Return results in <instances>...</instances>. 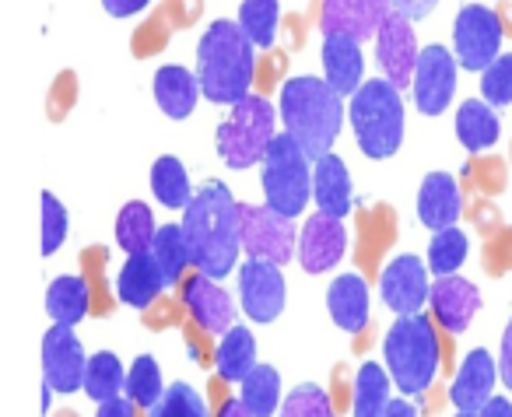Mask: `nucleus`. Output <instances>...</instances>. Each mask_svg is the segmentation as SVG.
<instances>
[{
	"mask_svg": "<svg viewBox=\"0 0 512 417\" xmlns=\"http://www.w3.org/2000/svg\"><path fill=\"white\" fill-rule=\"evenodd\" d=\"M85 393L95 403L116 400V396L127 393V368L116 358L113 351H95L88 354V368H85Z\"/></svg>",
	"mask_w": 512,
	"mask_h": 417,
	"instance_id": "473e14b6",
	"label": "nucleus"
},
{
	"mask_svg": "<svg viewBox=\"0 0 512 417\" xmlns=\"http://www.w3.org/2000/svg\"><path fill=\"white\" fill-rule=\"evenodd\" d=\"M390 11V0H323L320 32L323 36H351L362 43V39L376 36Z\"/></svg>",
	"mask_w": 512,
	"mask_h": 417,
	"instance_id": "f3484780",
	"label": "nucleus"
},
{
	"mask_svg": "<svg viewBox=\"0 0 512 417\" xmlns=\"http://www.w3.org/2000/svg\"><path fill=\"white\" fill-rule=\"evenodd\" d=\"M197 78L200 92L214 106H235L253 95L256 78V46L246 39L239 22H211L197 43Z\"/></svg>",
	"mask_w": 512,
	"mask_h": 417,
	"instance_id": "f03ea898",
	"label": "nucleus"
},
{
	"mask_svg": "<svg viewBox=\"0 0 512 417\" xmlns=\"http://www.w3.org/2000/svg\"><path fill=\"white\" fill-rule=\"evenodd\" d=\"M151 256H155L158 267H162L165 284H169V288H183L186 267H193L190 242H186L183 225H158V235H155V242H151Z\"/></svg>",
	"mask_w": 512,
	"mask_h": 417,
	"instance_id": "c756f323",
	"label": "nucleus"
},
{
	"mask_svg": "<svg viewBox=\"0 0 512 417\" xmlns=\"http://www.w3.org/2000/svg\"><path fill=\"white\" fill-rule=\"evenodd\" d=\"M85 347H81L74 326L53 323L43 337V379L53 393H74L85 389Z\"/></svg>",
	"mask_w": 512,
	"mask_h": 417,
	"instance_id": "ddd939ff",
	"label": "nucleus"
},
{
	"mask_svg": "<svg viewBox=\"0 0 512 417\" xmlns=\"http://www.w3.org/2000/svg\"><path fill=\"white\" fill-rule=\"evenodd\" d=\"M393 11L404 18H411V22H421V18L432 15V8L439 4V0H390Z\"/></svg>",
	"mask_w": 512,
	"mask_h": 417,
	"instance_id": "79ce46f5",
	"label": "nucleus"
},
{
	"mask_svg": "<svg viewBox=\"0 0 512 417\" xmlns=\"http://www.w3.org/2000/svg\"><path fill=\"white\" fill-rule=\"evenodd\" d=\"M158 235L155 214L144 200H130L123 204V211L116 214V246L127 256L134 253H151V242Z\"/></svg>",
	"mask_w": 512,
	"mask_h": 417,
	"instance_id": "7c9ffc66",
	"label": "nucleus"
},
{
	"mask_svg": "<svg viewBox=\"0 0 512 417\" xmlns=\"http://www.w3.org/2000/svg\"><path fill=\"white\" fill-rule=\"evenodd\" d=\"M148 417H207V403L190 382H172L162 400L148 410Z\"/></svg>",
	"mask_w": 512,
	"mask_h": 417,
	"instance_id": "4c0bfd02",
	"label": "nucleus"
},
{
	"mask_svg": "<svg viewBox=\"0 0 512 417\" xmlns=\"http://www.w3.org/2000/svg\"><path fill=\"white\" fill-rule=\"evenodd\" d=\"M239 29L256 50H271L278 43V25H281V4L278 0H242L239 8Z\"/></svg>",
	"mask_w": 512,
	"mask_h": 417,
	"instance_id": "f704fd0d",
	"label": "nucleus"
},
{
	"mask_svg": "<svg viewBox=\"0 0 512 417\" xmlns=\"http://www.w3.org/2000/svg\"><path fill=\"white\" fill-rule=\"evenodd\" d=\"M502 39H505V22L498 11L484 8V4L460 8V15L453 22V53L463 71L470 74L488 71L502 57Z\"/></svg>",
	"mask_w": 512,
	"mask_h": 417,
	"instance_id": "1a4fd4ad",
	"label": "nucleus"
},
{
	"mask_svg": "<svg viewBox=\"0 0 512 417\" xmlns=\"http://www.w3.org/2000/svg\"><path fill=\"white\" fill-rule=\"evenodd\" d=\"M428 263H421V256L400 253L379 274V295H383L386 309H393L397 316H418L432 298V281H428Z\"/></svg>",
	"mask_w": 512,
	"mask_h": 417,
	"instance_id": "f8f14e48",
	"label": "nucleus"
},
{
	"mask_svg": "<svg viewBox=\"0 0 512 417\" xmlns=\"http://www.w3.org/2000/svg\"><path fill=\"white\" fill-rule=\"evenodd\" d=\"M239 400L256 417H274L281 410V375L274 365H256L239 382Z\"/></svg>",
	"mask_w": 512,
	"mask_h": 417,
	"instance_id": "72a5a7b5",
	"label": "nucleus"
},
{
	"mask_svg": "<svg viewBox=\"0 0 512 417\" xmlns=\"http://www.w3.org/2000/svg\"><path fill=\"white\" fill-rule=\"evenodd\" d=\"M383 358L393 386L404 396H421L432 386L442 358L435 323L425 312H418V316H397V323L390 326V333L383 340Z\"/></svg>",
	"mask_w": 512,
	"mask_h": 417,
	"instance_id": "39448f33",
	"label": "nucleus"
},
{
	"mask_svg": "<svg viewBox=\"0 0 512 417\" xmlns=\"http://www.w3.org/2000/svg\"><path fill=\"white\" fill-rule=\"evenodd\" d=\"M67 239V207L53 193H43V256H53Z\"/></svg>",
	"mask_w": 512,
	"mask_h": 417,
	"instance_id": "a19ab883",
	"label": "nucleus"
},
{
	"mask_svg": "<svg viewBox=\"0 0 512 417\" xmlns=\"http://www.w3.org/2000/svg\"><path fill=\"white\" fill-rule=\"evenodd\" d=\"M481 99L495 109L512 106V53H502V57L481 74Z\"/></svg>",
	"mask_w": 512,
	"mask_h": 417,
	"instance_id": "ea45409f",
	"label": "nucleus"
},
{
	"mask_svg": "<svg viewBox=\"0 0 512 417\" xmlns=\"http://www.w3.org/2000/svg\"><path fill=\"white\" fill-rule=\"evenodd\" d=\"M498 375H502L505 389H512V319L502 330V351H498Z\"/></svg>",
	"mask_w": 512,
	"mask_h": 417,
	"instance_id": "37998d69",
	"label": "nucleus"
},
{
	"mask_svg": "<svg viewBox=\"0 0 512 417\" xmlns=\"http://www.w3.org/2000/svg\"><path fill=\"white\" fill-rule=\"evenodd\" d=\"M365 57L362 43L351 36H323V78L330 81L337 95L351 99L365 85Z\"/></svg>",
	"mask_w": 512,
	"mask_h": 417,
	"instance_id": "aec40b11",
	"label": "nucleus"
},
{
	"mask_svg": "<svg viewBox=\"0 0 512 417\" xmlns=\"http://www.w3.org/2000/svg\"><path fill=\"white\" fill-rule=\"evenodd\" d=\"M278 137V109L264 95H246L232 106V116L218 123V158L228 169H253L267 158V148Z\"/></svg>",
	"mask_w": 512,
	"mask_h": 417,
	"instance_id": "423d86ee",
	"label": "nucleus"
},
{
	"mask_svg": "<svg viewBox=\"0 0 512 417\" xmlns=\"http://www.w3.org/2000/svg\"><path fill=\"white\" fill-rule=\"evenodd\" d=\"M383 417H418V407H414L411 400H390Z\"/></svg>",
	"mask_w": 512,
	"mask_h": 417,
	"instance_id": "09e8293b",
	"label": "nucleus"
},
{
	"mask_svg": "<svg viewBox=\"0 0 512 417\" xmlns=\"http://www.w3.org/2000/svg\"><path fill=\"white\" fill-rule=\"evenodd\" d=\"M214 368L225 382H242L256 368V340L242 323H235L214 347Z\"/></svg>",
	"mask_w": 512,
	"mask_h": 417,
	"instance_id": "cd10ccee",
	"label": "nucleus"
},
{
	"mask_svg": "<svg viewBox=\"0 0 512 417\" xmlns=\"http://www.w3.org/2000/svg\"><path fill=\"white\" fill-rule=\"evenodd\" d=\"M453 127H456V141H460L470 155H477V151H488L491 144L498 141V134H502V123H498L495 106H488L484 99H467V102H463V106L456 109Z\"/></svg>",
	"mask_w": 512,
	"mask_h": 417,
	"instance_id": "a878e982",
	"label": "nucleus"
},
{
	"mask_svg": "<svg viewBox=\"0 0 512 417\" xmlns=\"http://www.w3.org/2000/svg\"><path fill=\"white\" fill-rule=\"evenodd\" d=\"M348 253V228L341 218L316 211L306 218L299 232V263L306 274H327Z\"/></svg>",
	"mask_w": 512,
	"mask_h": 417,
	"instance_id": "2eb2a0df",
	"label": "nucleus"
},
{
	"mask_svg": "<svg viewBox=\"0 0 512 417\" xmlns=\"http://www.w3.org/2000/svg\"><path fill=\"white\" fill-rule=\"evenodd\" d=\"M95 417H137V403L123 393V396H116V400L99 403V414Z\"/></svg>",
	"mask_w": 512,
	"mask_h": 417,
	"instance_id": "a18cd8bd",
	"label": "nucleus"
},
{
	"mask_svg": "<svg viewBox=\"0 0 512 417\" xmlns=\"http://www.w3.org/2000/svg\"><path fill=\"white\" fill-rule=\"evenodd\" d=\"M151 193L162 207L169 211H183L193 200V186L190 176H186V165L179 162L176 155H162L155 165H151Z\"/></svg>",
	"mask_w": 512,
	"mask_h": 417,
	"instance_id": "2f4dec72",
	"label": "nucleus"
},
{
	"mask_svg": "<svg viewBox=\"0 0 512 417\" xmlns=\"http://www.w3.org/2000/svg\"><path fill=\"white\" fill-rule=\"evenodd\" d=\"M179 295H183V309L190 312L193 323H197L204 333L225 337V333L235 326V302L214 277L193 270V274L183 281V288H179Z\"/></svg>",
	"mask_w": 512,
	"mask_h": 417,
	"instance_id": "dca6fc26",
	"label": "nucleus"
},
{
	"mask_svg": "<svg viewBox=\"0 0 512 417\" xmlns=\"http://www.w3.org/2000/svg\"><path fill=\"white\" fill-rule=\"evenodd\" d=\"M477 414L481 417H512V400H505V396H491Z\"/></svg>",
	"mask_w": 512,
	"mask_h": 417,
	"instance_id": "49530a36",
	"label": "nucleus"
},
{
	"mask_svg": "<svg viewBox=\"0 0 512 417\" xmlns=\"http://www.w3.org/2000/svg\"><path fill=\"white\" fill-rule=\"evenodd\" d=\"M281 123L285 134L299 141L309 158H320L334 151V141L344 127V95L330 88L327 78H288L281 85Z\"/></svg>",
	"mask_w": 512,
	"mask_h": 417,
	"instance_id": "7ed1b4c3",
	"label": "nucleus"
},
{
	"mask_svg": "<svg viewBox=\"0 0 512 417\" xmlns=\"http://www.w3.org/2000/svg\"><path fill=\"white\" fill-rule=\"evenodd\" d=\"M183 232L190 242L193 270L207 274L214 281L228 277L239 267L242 235H239V200L232 197L225 183L207 179L197 186L193 200L183 207Z\"/></svg>",
	"mask_w": 512,
	"mask_h": 417,
	"instance_id": "f257e3e1",
	"label": "nucleus"
},
{
	"mask_svg": "<svg viewBox=\"0 0 512 417\" xmlns=\"http://www.w3.org/2000/svg\"><path fill=\"white\" fill-rule=\"evenodd\" d=\"M348 120L365 158H372V162L393 158L400 151V144H404V127H407L400 88L390 85L386 78H369L351 95Z\"/></svg>",
	"mask_w": 512,
	"mask_h": 417,
	"instance_id": "20e7f679",
	"label": "nucleus"
},
{
	"mask_svg": "<svg viewBox=\"0 0 512 417\" xmlns=\"http://www.w3.org/2000/svg\"><path fill=\"white\" fill-rule=\"evenodd\" d=\"M390 372L379 361H362L355 375V393H351V414L355 417H383L390 407Z\"/></svg>",
	"mask_w": 512,
	"mask_h": 417,
	"instance_id": "c85d7f7f",
	"label": "nucleus"
},
{
	"mask_svg": "<svg viewBox=\"0 0 512 417\" xmlns=\"http://www.w3.org/2000/svg\"><path fill=\"white\" fill-rule=\"evenodd\" d=\"M460 60L449 53L446 46H425L418 57V71H414V106L421 116H442L449 109V99L456 95V74H460Z\"/></svg>",
	"mask_w": 512,
	"mask_h": 417,
	"instance_id": "9d476101",
	"label": "nucleus"
},
{
	"mask_svg": "<svg viewBox=\"0 0 512 417\" xmlns=\"http://www.w3.org/2000/svg\"><path fill=\"white\" fill-rule=\"evenodd\" d=\"M165 382H162V368L151 354H141L134 358V365L127 368V396L137 403V407H155L158 400L165 396Z\"/></svg>",
	"mask_w": 512,
	"mask_h": 417,
	"instance_id": "e433bc0d",
	"label": "nucleus"
},
{
	"mask_svg": "<svg viewBox=\"0 0 512 417\" xmlns=\"http://www.w3.org/2000/svg\"><path fill=\"white\" fill-rule=\"evenodd\" d=\"M313 200L316 211L330 214V218H344L351 211V172L334 151L313 162Z\"/></svg>",
	"mask_w": 512,
	"mask_h": 417,
	"instance_id": "5701e85b",
	"label": "nucleus"
},
{
	"mask_svg": "<svg viewBox=\"0 0 512 417\" xmlns=\"http://www.w3.org/2000/svg\"><path fill=\"white\" fill-rule=\"evenodd\" d=\"M428 305H432V319L442 330L463 333L470 326V319L477 316V309H481V291H477V284H470L460 274L435 277Z\"/></svg>",
	"mask_w": 512,
	"mask_h": 417,
	"instance_id": "a211bd4d",
	"label": "nucleus"
},
{
	"mask_svg": "<svg viewBox=\"0 0 512 417\" xmlns=\"http://www.w3.org/2000/svg\"><path fill=\"white\" fill-rule=\"evenodd\" d=\"M214 417H256V414H249V407L239 400V396H228V400L221 403L218 414H214Z\"/></svg>",
	"mask_w": 512,
	"mask_h": 417,
	"instance_id": "de8ad7c7",
	"label": "nucleus"
},
{
	"mask_svg": "<svg viewBox=\"0 0 512 417\" xmlns=\"http://www.w3.org/2000/svg\"><path fill=\"white\" fill-rule=\"evenodd\" d=\"M470 253V242L467 235L460 232V228H442V232L432 235V242H428V270H432L435 277H449L456 274V270L463 267V260H467Z\"/></svg>",
	"mask_w": 512,
	"mask_h": 417,
	"instance_id": "c9c22d12",
	"label": "nucleus"
},
{
	"mask_svg": "<svg viewBox=\"0 0 512 417\" xmlns=\"http://www.w3.org/2000/svg\"><path fill=\"white\" fill-rule=\"evenodd\" d=\"M498 379H502L498 375V361L484 347H474L460 361V368H456V379L449 386V400H453L456 410H481L495 396Z\"/></svg>",
	"mask_w": 512,
	"mask_h": 417,
	"instance_id": "6ab92c4d",
	"label": "nucleus"
},
{
	"mask_svg": "<svg viewBox=\"0 0 512 417\" xmlns=\"http://www.w3.org/2000/svg\"><path fill=\"white\" fill-rule=\"evenodd\" d=\"M421 46L414 36V22L397 11L386 15V22L376 32V64L383 71V78L390 85H397L400 92L414 85V71H418Z\"/></svg>",
	"mask_w": 512,
	"mask_h": 417,
	"instance_id": "9b49d317",
	"label": "nucleus"
},
{
	"mask_svg": "<svg viewBox=\"0 0 512 417\" xmlns=\"http://www.w3.org/2000/svg\"><path fill=\"white\" fill-rule=\"evenodd\" d=\"M148 4L151 0H102L106 15H113V18H134V15H141Z\"/></svg>",
	"mask_w": 512,
	"mask_h": 417,
	"instance_id": "c03bdc74",
	"label": "nucleus"
},
{
	"mask_svg": "<svg viewBox=\"0 0 512 417\" xmlns=\"http://www.w3.org/2000/svg\"><path fill=\"white\" fill-rule=\"evenodd\" d=\"M165 288H169V284H165L162 267H158V260L151 253L127 256V263L120 267V277H116V295H120V302L130 305V309H148V305H155Z\"/></svg>",
	"mask_w": 512,
	"mask_h": 417,
	"instance_id": "4be33fe9",
	"label": "nucleus"
},
{
	"mask_svg": "<svg viewBox=\"0 0 512 417\" xmlns=\"http://www.w3.org/2000/svg\"><path fill=\"white\" fill-rule=\"evenodd\" d=\"M151 92H155L158 109H162L169 120H186V116L197 109V99H204V92H200V78L179 64L158 67L155 81H151Z\"/></svg>",
	"mask_w": 512,
	"mask_h": 417,
	"instance_id": "b1692460",
	"label": "nucleus"
},
{
	"mask_svg": "<svg viewBox=\"0 0 512 417\" xmlns=\"http://www.w3.org/2000/svg\"><path fill=\"white\" fill-rule=\"evenodd\" d=\"M463 200H460V186L449 172H428L421 179L418 190V218L425 228L442 232V228H453L460 221Z\"/></svg>",
	"mask_w": 512,
	"mask_h": 417,
	"instance_id": "412c9836",
	"label": "nucleus"
},
{
	"mask_svg": "<svg viewBox=\"0 0 512 417\" xmlns=\"http://www.w3.org/2000/svg\"><path fill=\"white\" fill-rule=\"evenodd\" d=\"M239 235L246 260H264L285 267L299 253V232L292 218L267 204H239Z\"/></svg>",
	"mask_w": 512,
	"mask_h": 417,
	"instance_id": "6e6552de",
	"label": "nucleus"
},
{
	"mask_svg": "<svg viewBox=\"0 0 512 417\" xmlns=\"http://www.w3.org/2000/svg\"><path fill=\"white\" fill-rule=\"evenodd\" d=\"M453 417H481V414H477V410H456Z\"/></svg>",
	"mask_w": 512,
	"mask_h": 417,
	"instance_id": "8fccbe9b",
	"label": "nucleus"
},
{
	"mask_svg": "<svg viewBox=\"0 0 512 417\" xmlns=\"http://www.w3.org/2000/svg\"><path fill=\"white\" fill-rule=\"evenodd\" d=\"M92 309V288L85 277L78 274H60L57 281H50L46 288V312L53 323L60 326H78Z\"/></svg>",
	"mask_w": 512,
	"mask_h": 417,
	"instance_id": "bb28decb",
	"label": "nucleus"
},
{
	"mask_svg": "<svg viewBox=\"0 0 512 417\" xmlns=\"http://www.w3.org/2000/svg\"><path fill=\"white\" fill-rule=\"evenodd\" d=\"M278 417H334V403H330L327 389L316 382H302L285 396Z\"/></svg>",
	"mask_w": 512,
	"mask_h": 417,
	"instance_id": "58836bf2",
	"label": "nucleus"
},
{
	"mask_svg": "<svg viewBox=\"0 0 512 417\" xmlns=\"http://www.w3.org/2000/svg\"><path fill=\"white\" fill-rule=\"evenodd\" d=\"M330 319L344 333H362L369 323V284L362 274H337L327 288Z\"/></svg>",
	"mask_w": 512,
	"mask_h": 417,
	"instance_id": "393cba45",
	"label": "nucleus"
},
{
	"mask_svg": "<svg viewBox=\"0 0 512 417\" xmlns=\"http://www.w3.org/2000/svg\"><path fill=\"white\" fill-rule=\"evenodd\" d=\"M239 302L253 323H274L285 312V274L278 263L246 260L239 267Z\"/></svg>",
	"mask_w": 512,
	"mask_h": 417,
	"instance_id": "4468645a",
	"label": "nucleus"
},
{
	"mask_svg": "<svg viewBox=\"0 0 512 417\" xmlns=\"http://www.w3.org/2000/svg\"><path fill=\"white\" fill-rule=\"evenodd\" d=\"M309 162L313 158L299 148V141L281 130L271 148H267V158L260 162L264 204L292 221L299 218L309 207V193H313V169H309Z\"/></svg>",
	"mask_w": 512,
	"mask_h": 417,
	"instance_id": "0eeeda50",
	"label": "nucleus"
}]
</instances>
